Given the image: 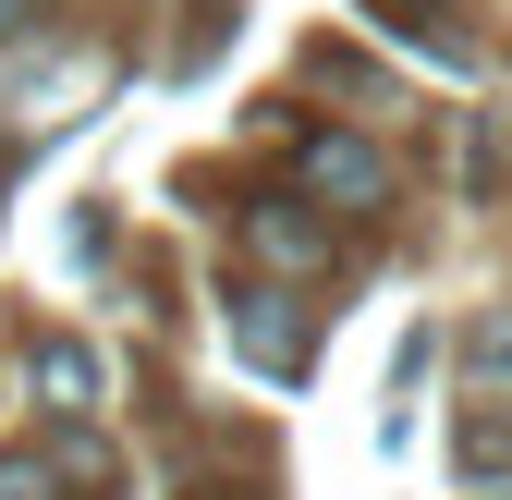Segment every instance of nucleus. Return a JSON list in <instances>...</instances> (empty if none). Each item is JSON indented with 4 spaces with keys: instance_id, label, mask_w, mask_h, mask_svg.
Listing matches in <instances>:
<instances>
[{
    "instance_id": "obj_1",
    "label": "nucleus",
    "mask_w": 512,
    "mask_h": 500,
    "mask_svg": "<svg viewBox=\"0 0 512 500\" xmlns=\"http://www.w3.org/2000/svg\"><path fill=\"white\" fill-rule=\"evenodd\" d=\"M293 171L317 183V196H342V208H366L378 183H391V159H378V147H354V135H305V159H293Z\"/></svg>"
},
{
    "instance_id": "obj_2",
    "label": "nucleus",
    "mask_w": 512,
    "mask_h": 500,
    "mask_svg": "<svg viewBox=\"0 0 512 500\" xmlns=\"http://www.w3.org/2000/svg\"><path fill=\"white\" fill-rule=\"evenodd\" d=\"M37 391H49L61 415H98L110 379H98V354H86V342H37Z\"/></svg>"
},
{
    "instance_id": "obj_3",
    "label": "nucleus",
    "mask_w": 512,
    "mask_h": 500,
    "mask_svg": "<svg viewBox=\"0 0 512 500\" xmlns=\"http://www.w3.org/2000/svg\"><path fill=\"white\" fill-rule=\"evenodd\" d=\"M232 305H244L232 330H244V354H256V366H305V330L281 318V293H232Z\"/></svg>"
},
{
    "instance_id": "obj_4",
    "label": "nucleus",
    "mask_w": 512,
    "mask_h": 500,
    "mask_svg": "<svg viewBox=\"0 0 512 500\" xmlns=\"http://www.w3.org/2000/svg\"><path fill=\"white\" fill-rule=\"evenodd\" d=\"M256 257H269V269H317L330 244H317L305 220H281V208H256Z\"/></svg>"
},
{
    "instance_id": "obj_5",
    "label": "nucleus",
    "mask_w": 512,
    "mask_h": 500,
    "mask_svg": "<svg viewBox=\"0 0 512 500\" xmlns=\"http://www.w3.org/2000/svg\"><path fill=\"white\" fill-rule=\"evenodd\" d=\"M476 379L512 391V318H476Z\"/></svg>"
},
{
    "instance_id": "obj_6",
    "label": "nucleus",
    "mask_w": 512,
    "mask_h": 500,
    "mask_svg": "<svg viewBox=\"0 0 512 500\" xmlns=\"http://www.w3.org/2000/svg\"><path fill=\"white\" fill-rule=\"evenodd\" d=\"M49 476H61V464H37V452H0V500H49Z\"/></svg>"
},
{
    "instance_id": "obj_7",
    "label": "nucleus",
    "mask_w": 512,
    "mask_h": 500,
    "mask_svg": "<svg viewBox=\"0 0 512 500\" xmlns=\"http://www.w3.org/2000/svg\"><path fill=\"white\" fill-rule=\"evenodd\" d=\"M13 25H25V0H0V37H13Z\"/></svg>"
},
{
    "instance_id": "obj_8",
    "label": "nucleus",
    "mask_w": 512,
    "mask_h": 500,
    "mask_svg": "<svg viewBox=\"0 0 512 500\" xmlns=\"http://www.w3.org/2000/svg\"><path fill=\"white\" fill-rule=\"evenodd\" d=\"M476 500H512V488H476Z\"/></svg>"
}]
</instances>
